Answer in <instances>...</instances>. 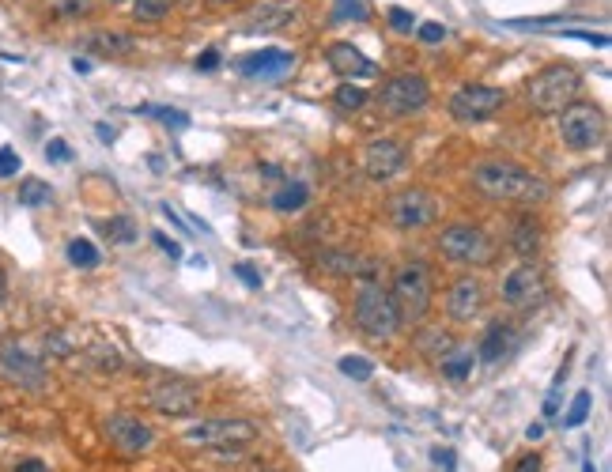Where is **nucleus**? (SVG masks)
<instances>
[{"mask_svg":"<svg viewBox=\"0 0 612 472\" xmlns=\"http://www.w3.org/2000/svg\"><path fill=\"white\" fill-rule=\"evenodd\" d=\"M352 321L363 337L371 340H393L397 329L405 325L397 314L386 276L378 269V261H359L356 269V303H352Z\"/></svg>","mask_w":612,"mask_h":472,"instance_id":"obj_1","label":"nucleus"},{"mask_svg":"<svg viewBox=\"0 0 612 472\" xmlns=\"http://www.w3.org/2000/svg\"><path fill=\"white\" fill-rule=\"evenodd\" d=\"M469 182H473L476 193H484L488 201L499 204H522V208H533V204L548 201V182L541 174H533L522 163H510V159H484L469 170Z\"/></svg>","mask_w":612,"mask_h":472,"instance_id":"obj_2","label":"nucleus"},{"mask_svg":"<svg viewBox=\"0 0 612 472\" xmlns=\"http://www.w3.org/2000/svg\"><path fill=\"white\" fill-rule=\"evenodd\" d=\"M582 91V72L575 65H544L541 72H533L526 84V102L544 114V118H556L563 106H571Z\"/></svg>","mask_w":612,"mask_h":472,"instance_id":"obj_3","label":"nucleus"},{"mask_svg":"<svg viewBox=\"0 0 612 472\" xmlns=\"http://www.w3.org/2000/svg\"><path fill=\"white\" fill-rule=\"evenodd\" d=\"M435 250L454 261V265H469V269H488L495 257H499V242H495L484 227L476 223H450L442 227L435 238Z\"/></svg>","mask_w":612,"mask_h":472,"instance_id":"obj_4","label":"nucleus"},{"mask_svg":"<svg viewBox=\"0 0 612 472\" xmlns=\"http://www.w3.org/2000/svg\"><path fill=\"white\" fill-rule=\"evenodd\" d=\"M393 303H397V314L401 321H424L427 310H431V299H435V280H431V269L424 261H405L401 269L393 272V287H390Z\"/></svg>","mask_w":612,"mask_h":472,"instance_id":"obj_5","label":"nucleus"},{"mask_svg":"<svg viewBox=\"0 0 612 472\" xmlns=\"http://www.w3.org/2000/svg\"><path fill=\"white\" fill-rule=\"evenodd\" d=\"M374 102L386 118H412L427 110L431 102V84H427L420 72H397L390 80H382V87L374 91Z\"/></svg>","mask_w":612,"mask_h":472,"instance_id":"obj_6","label":"nucleus"},{"mask_svg":"<svg viewBox=\"0 0 612 472\" xmlns=\"http://www.w3.org/2000/svg\"><path fill=\"white\" fill-rule=\"evenodd\" d=\"M556 118H560V140L571 152H594L597 144L605 140V129H609L605 110L594 106V102L575 99L571 106H563Z\"/></svg>","mask_w":612,"mask_h":472,"instance_id":"obj_7","label":"nucleus"},{"mask_svg":"<svg viewBox=\"0 0 612 472\" xmlns=\"http://www.w3.org/2000/svg\"><path fill=\"white\" fill-rule=\"evenodd\" d=\"M386 216L397 231H424L439 220V197L424 186H408L386 201Z\"/></svg>","mask_w":612,"mask_h":472,"instance_id":"obj_8","label":"nucleus"},{"mask_svg":"<svg viewBox=\"0 0 612 472\" xmlns=\"http://www.w3.org/2000/svg\"><path fill=\"white\" fill-rule=\"evenodd\" d=\"M507 106V91L488 84H465L450 95V118L461 125H480V121L495 118Z\"/></svg>","mask_w":612,"mask_h":472,"instance_id":"obj_9","label":"nucleus"},{"mask_svg":"<svg viewBox=\"0 0 612 472\" xmlns=\"http://www.w3.org/2000/svg\"><path fill=\"white\" fill-rule=\"evenodd\" d=\"M148 405L159 416L182 420V416H193L201 408V386L189 382V378H159V382L148 386Z\"/></svg>","mask_w":612,"mask_h":472,"instance_id":"obj_10","label":"nucleus"},{"mask_svg":"<svg viewBox=\"0 0 612 472\" xmlns=\"http://www.w3.org/2000/svg\"><path fill=\"white\" fill-rule=\"evenodd\" d=\"M102 435L110 442V450L121 457H140L144 450H152L155 442V431L133 412H110L102 420Z\"/></svg>","mask_w":612,"mask_h":472,"instance_id":"obj_11","label":"nucleus"},{"mask_svg":"<svg viewBox=\"0 0 612 472\" xmlns=\"http://www.w3.org/2000/svg\"><path fill=\"white\" fill-rule=\"evenodd\" d=\"M182 439L189 446H208V450H231V446H246L257 439V423L250 420H201L186 427Z\"/></svg>","mask_w":612,"mask_h":472,"instance_id":"obj_12","label":"nucleus"},{"mask_svg":"<svg viewBox=\"0 0 612 472\" xmlns=\"http://www.w3.org/2000/svg\"><path fill=\"white\" fill-rule=\"evenodd\" d=\"M548 299V276L533 261H522L518 269L507 272L503 280V303L510 310H537Z\"/></svg>","mask_w":612,"mask_h":472,"instance_id":"obj_13","label":"nucleus"},{"mask_svg":"<svg viewBox=\"0 0 612 472\" xmlns=\"http://www.w3.org/2000/svg\"><path fill=\"white\" fill-rule=\"evenodd\" d=\"M408 163V152L401 140H390V136H378V140H367L363 152H359V167L371 182H390L393 174H401Z\"/></svg>","mask_w":612,"mask_h":472,"instance_id":"obj_14","label":"nucleus"},{"mask_svg":"<svg viewBox=\"0 0 612 472\" xmlns=\"http://www.w3.org/2000/svg\"><path fill=\"white\" fill-rule=\"evenodd\" d=\"M480 310H484V284L476 280V276H461L450 284L446 291V314L450 321H476L480 318Z\"/></svg>","mask_w":612,"mask_h":472,"instance_id":"obj_15","label":"nucleus"},{"mask_svg":"<svg viewBox=\"0 0 612 472\" xmlns=\"http://www.w3.org/2000/svg\"><path fill=\"white\" fill-rule=\"evenodd\" d=\"M325 61H329V68L337 72L340 80H367V76H374V65L367 61V53L356 50L352 42H333L325 50Z\"/></svg>","mask_w":612,"mask_h":472,"instance_id":"obj_16","label":"nucleus"},{"mask_svg":"<svg viewBox=\"0 0 612 472\" xmlns=\"http://www.w3.org/2000/svg\"><path fill=\"white\" fill-rule=\"evenodd\" d=\"M295 68V53L288 50H261L238 57V72L242 76H284Z\"/></svg>","mask_w":612,"mask_h":472,"instance_id":"obj_17","label":"nucleus"},{"mask_svg":"<svg viewBox=\"0 0 612 472\" xmlns=\"http://www.w3.org/2000/svg\"><path fill=\"white\" fill-rule=\"evenodd\" d=\"M291 19H295V4H261L254 8L246 23H242V34H269V31H284Z\"/></svg>","mask_w":612,"mask_h":472,"instance_id":"obj_18","label":"nucleus"},{"mask_svg":"<svg viewBox=\"0 0 612 472\" xmlns=\"http://www.w3.org/2000/svg\"><path fill=\"white\" fill-rule=\"evenodd\" d=\"M510 344H514V329L503 325V321H495V325H488L484 340H480L476 359H480V363H503L510 355Z\"/></svg>","mask_w":612,"mask_h":472,"instance_id":"obj_19","label":"nucleus"},{"mask_svg":"<svg viewBox=\"0 0 612 472\" xmlns=\"http://www.w3.org/2000/svg\"><path fill=\"white\" fill-rule=\"evenodd\" d=\"M541 242H544V231L541 223H533V216L514 223V231H510V250L518 253V257H537L541 253Z\"/></svg>","mask_w":612,"mask_h":472,"instance_id":"obj_20","label":"nucleus"},{"mask_svg":"<svg viewBox=\"0 0 612 472\" xmlns=\"http://www.w3.org/2000/svg\"><path fill=\"white\" fill-rule=\"evenodd\" d=\"M87 46L95 53H102V57H129L136 50V38L125 31H99L87 38Z\"/></svg>","mask_w":612,"mask_h":472,"instance_id":"obj_21","label":"nucleus"},{"mask_svg":"<svg viewBox=\"0 0 612 472\" xmlns=\"http://www.w3.org/2000/svg\"><path fill=\"white\" fill-rule=\"evenodd\" d=\"M0 359H4L8 371L19 374V378H27V382H38V378H42V363L31 359L19 344H4V348H0Z\"/></svg>","mask_w":612,"mask_h":472,"instance_id":"obj_22","label":"nucleus"},{"mask_svg":"<svg viewBox=\"0 0 612 472\" xmlns=\"http://www.w3.org/2000/svg\"><path fill=\"white\" fill-rule=\"evenodd\" d=\"M367 91L356 84V80H340V87L333 91V102H337V110H344V114H356V110H363L367 106Z\"/></svg>","mask_w":612,"mask_h":472,"instance_id":"obj_23","label":"nucleus"},{"mask_svg":"<svg viewBox=\"0 0 612 472\" xmlns=\"http://www.w3.org/2000/svg\"><path fill=\"white\" fill-rule=\"evenodd\" d=\"M178 0H133V19L136 23H159L174 12Z\"/></svg>","mask_w":612,"mask_h":472,"instance_id":"obj_24","label":"nucleus"},{"mask_svg":"<svg viewBox=\"0 0 612 472\" xmlns=\"http://www.w3.org/2000/svg\"><path fill=\"white\" fill-rule=\"evenodd\" d=\"M306 201H310V189H306L303 182H291L288 189H280V193L272 197V208H276V212H299V208H306Z\"/></svg>","mask_w":612,"mask_h":472,"instance_id":"obj_25","label":"nucleus"},{"mask_svg":"<svg viewBox=\"0 0 612 472\" xmlns=\"http://www.w3.org/2000/svg\"><path fill=\"white\" fill-rule=\"evenodd\" d=\"M329 276H356V269H359V257L356 253H337V250H329V253H322V261H318Z\"/></svg>","mask_w":612,"mask_h":472,"instance_id":"obj_26","label":"nucleus"},{"mask_svg":"<svg viewBox=\"0 0 612 472\" xmlns=\"http://www.w3.org/2000/svg\"><path fill=\"white\" fill-rule=\"evenodd\" d=\"M102 235L110 238L114 246H133L136 242V223L129 216H114V220L102 223Z\"/></svg>","mask_w":612,"mask_h":472,"instance_id":"obj_27","label":"nucleus"},{"mask_svg":"<svg viewBox=\"0 0 612 472\" xmlns=\"http://www.w3.org/2000/svg\"><path fill=\"white\" fill-rule=\"evenodd\" d=\"M439 367L446 378H454V382H461V378H469L473 374V355L469 352H450L439 359Z\"/></svg>","mask_w":612,"mask_h":472,"instance_id":"obj_28","label":"nucleus"},{"mask_svg":"<svg viewBox=\"0 0 612 472\" xmlns=\"http://www.w3.org/2000/svg\"><path fill=\"white\" fill-rule=\"evenodd\" d=\"M68 261H72L76 269H95V265H99V250H95L87 238H72V242H68Z\"/></svg>","mask_w":612,"mask_h":472,"instance_id":"obj_29","label":"nucleus"},{"mask_svg":"<svg viewBox=\"0 0 612 472\" xmlns=\"http://www.w3.org/2000/svg\"><path fill=\"white\" fill-rule=\"evenodd\" d=\"M50 12L57 19H87L95 12V0H53Z\"/></svg>","mask_w":612,"mask_h":472,"instance_id":"obj_30","label":"nucleus"},{"mask_svg":"<svg viewBox=\"0 0 612 472\" xmlns=\"http://www.w3.org/2000/svg\"><path fill=\"white\" fill-rule=\"evenodd\" d=\"M46 201H50V186H46V182L31 178V182H23V186H19V204L38 208V204H46Z\"/></svg>","mask_w":612,"mask_h":472,"instance_id":"obj_31","label":"nucleus"},{"mask_svg":"<svg viewBox=\"0 0 612 472\" xmlns=\"http://www.w3.org/2000/svg\"><path fill=\"white\" fill-rule=\"evenodd\" d=\"M333 16L352 19V23H367V19H371V8H367V0H337Z\"/></svg>","mask_w":612,"mask_h":472,"instance_id":"obj_32","label":"nucleus"},{"mask_svg":"<svg viewBox=\"0 0 612 472\" xmlns=\"http://www.w3.org/2000/svg\"><path fill=\"white\" fill-rule=\"evenodd\" d=\"M340 374H344V378H356V382H367L374 374V367L363 359V355H344V359H340Z\"/></svg>","mask_w":612,"mask_h":472,"instance_id":"obj_33","label":"nucleus"},{"mask_svg":"<svg viewBox=\"0 0 612 472\" xmlns=\"http://www.w3.org/2000/svg\"><path fill=\"white\" fill-rule=\"evenodd\" d=\"M590 416V393H578L575 405L567 408V416H563V427H578V423H586Z\"/></svg>","mask_w":612,"mask_h":472,"instance_id":"obj_34","label":"nucleus"},{"mask_svg":"<svg viewBox=\"0 0 612 472\" xmlns=\"http://www.w3.org/2000/svg\"><path fill=\"white\" fill-rule=\"evenodd\" d=\"M390 27L397 34H412V27H416V16H412V12H405V8H390Z\"/></svg>","mask_w":612,"mask_h":472,"instance_id":"obj_35","label":"nucleus"},{"mask_svg":"<svg viewBox=\"0 0 612 472\" xmlns=\"http://www.w3.org/2000/svg\"><path fill=\"white\" fill-rule=\"evenodd\" d=\"M19 174V155L12 148H0V178H12Z\"/></svg>","mask_w":612,"mask_h":472,"instance_id":"obj_36","label":"nucleus"},{"mask_svg":"<svg viewBox=\"0 0 612 472\" xmlns=\"http://www.w3.org/2000/svg\"><path fill=\"white\" fill-rule=\"evenodd\" d=\"M46 155H50L53 163H68V155H72V152H68V144H65V140L57 136V140H50V144H46Z\"/></svg>","mask_w":612,"mask_h":472,"instance_id":"obj_37","label":"nucleus"},{"mask_svg":"<svg viewBox=\"0 0 612 472\" xmlns=\"http://www.w3.org/2000/svg\"><path fill=\"white\" fill-rule=\"evenodd\" d=\"M235 276L242 280L246 287H261V276H257L254 265H235Z\"/></svg>","mask_w":612,"mask_h":472,"instance_id":"obj_38","label":"nucleus"},{"mask_svg":"<svg viewBox=\"0 0 612 472\" xmlns=\"http://www.w3.org/2000/svg\"><path fill=\"white\" fill-rule=\"evenodd\" d=\"M155 242H159V250L163 253H170V257H174V261H178V257H182V246H178V242H174V238H167L163 235V231H155Z\"/></svg>","mask_w":612,"mask_h":472,"instance_id":"obj_39","label":"nucleus"},{"mask_svg":"<svg viewBox=\"0 0 612 472\" xmlns=\"http://www.w3.org/2000/svg\"><path fill=\"white\" fill-rule=\"evenodd\" d=\"M420 38H424V42H442V38H446V27H442V23H424V27H420Z\"/></svg>","mask_w":612,"mask_h":472,"instance_id":"obj_40","label":"nucleus"},{"mask_svg":"<svg viewBox=\"0 0 612 472\" xmlns=\"http://www.w3.org/2000/svg\"><path fill=\"white\" fill-rule=\"evenodd\" d=\"M216 65H220V50H204L201 57H197V68H201V72H212Z\"/></svg>","mask_w":612,"mask_h":472,"instance_id":"obj_41","label":"nucleus"},{"mask_svg":"<svg viewBox=\"0 0 612 472\" xmlns=\"http://www.w3.org/2000/svg\"><path fill=\"white\" fill-rule=\"evenodd\" d=\"M514 472H541V454H526L514 465Z\"/></svg>","mask_w":612,"mask_h":472,"instance_id":"obj_42","label":"nucleus"},{"mask_svg":"<svg viewBox=\"0 0 612 472\" xmlns=\"http://www.w3.org/2000/svg\"><path fill=\"white\" fill-rule=\"evenodd\" d=\"M435 465H442L446 472H454V450H435Z\"/></svg>","mask_w":612,"mask_h":472,"instance_id":"obj_43","label":"nucleus"},{"mask_svg":"<svg viewBox=\"0 0 612 472\" xmlns=\"http://www.w3.org/2000/svg\"><path fill=\"white\" fill-rule=\"evenodd\" d=\"M16 472H46V465L38 461V457H27V461H19Z\"/></svg>","mask_w":612,"mask_h":472,"instance_id":"obj_44","label":"nucleus"},{"mask_svg":"<svg viewBox=\"0 0 612 472\" xmlns=\"http://www.w3.org/2000/svg\"><path fill=\"white\" fill-rule=\"evenodd\" d=\"M556 408H560V393H556V389H552V397H548V401H544V416H556Z\"/></svg>","mask_w":612,"mask_h":472,"instance_id":"obj_45","label":"nucleus"},{"mask_svg":"<svg viewBox=\"0 0 612 472\" xmlns=\"http://www.w3.org/2000/svg\"><path fill=\"white\" fill-rule=\"evenodd\" d=\"M541 435H544L541 423H533V427H526V439H529V442H537V439H541Z\"/></svg>","mask_w":612,"mask_h":472,"instance_id":"obj_46","label":"nucleus"},{"mask_svg":"<svg viewBox=\"0 0 612 472\" xmlns=\"http://www.w3.org/2000/svg\"><path fill=\"white\" fill-rule=\"evenodd\" d=\"M72 68H76V72H91V61H87V57H76Z\"/></svg>","mask_w":612,"mask_h":472,"instance_id":"obj_47","label":"nucleus"},{"mask_svg":"<svg viewBox=\"0 0 612 472\" xmlns=\"http://www.w3.org/2000/svg\"><path fill=\"white\" fill-rule=\"evenodd\" d=\"M4 295H8V280H4V272H0V303H4Z\"/></svg>","mask_w":612,"mask_h":472,"instance_id":"obj_48","label":"nucleus"},{"mask_svg":"<svg viewBox=\"0 0 612 472\" xmlns=\"http://www.w3.org/2000/svg\"><path fill=\"white\" fill-rule=\"evenodd\" d=\"M208 4H216V8H220V4H235V0H208Z\"/></svg>","mask_w":612,"mask_h":472,"instance_id":"obj_49","label":"nucleus"},{"mask_svg":"<svg viewBox=\"0 0 612 472\" xmlns=\"http://www.w3.org/2000/svg\"><path fill=\"white\" fill-rule=\"evenodd\" d=\"M106 4H133V0H106Z\"/></svg>","mask_w":612,"mask_h":472,"instance_id":"obj_50","label":"nucleus"}]
</instances>
